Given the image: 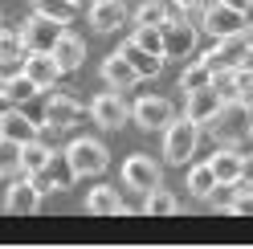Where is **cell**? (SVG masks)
<instances>
[{"label":"cell","instance_id":"1","mask_svg":"<svg viewBox=\"0 0 253 249\" xmlns=\"http://www.w3.org/2000/svg\"><path fill=\"white\" fill-rule=\"evenodd\" d=\"M209 131L216 143L225 147H241L253 139V98H225L220 111L209 119Z\"/></svg>","mask_w":253,"mask_h":249},{"label":"cell","instance_id":"2","mask_svg":"<svg viewBox=\"0 0 253 249\" xmlns=\"http://www.w3.org/2000/svg\"><path fill=\"white\" fill-rule=\"evenodd\" d=\"M196 143H200V123L192 119H171L164 127V160L168 164H188L196 155Z\"/></svg>","mask_w":253,"mask_h":249},{"label":"cell","instance_id":"3","mask_svg":"<svg viewBox=\"0 0 253 249\" xmlns=\"http://www.w3.org/2000/svg\"><path fill=\"white\" fill-rule=\"evenodd\" d=\"M123 184L131 192H151V188H160L164 184V167L160 160H151L147 151H135V155H126V164H123Z\"/></svg>","mask_w":253,"mask_h":249},{"label":"cell","instance_id":"4","mask_svg":"<svg viewBox=\"0 0 253 249\" xmlns=\"http://www.w3.org/2000/svg\"><path fill=\"white\" fill-rule=\"evenodd\" d=\"M66 155H70L78 176H102L106 164H110V151H106V143H98V139H74V143L66 147Z\"/></svg>","mask_w":253,"mask_h":249},{"label":"cell","instance_id":"5","mask_svg":"<svg viewBox=\"0 0 253 249\" xmlns=\"http://www.w3.org/2000/svg\"><path fill=\"white\" fill-rule=\"evenodd\" d=\"M196 33L200 29L192 25V21H184V17H168L164 25H160V37H164V61L168 57H188L196 49Z\"/></svg>","mask_w":253,"mask_h":249},{"label":"cell","instance_id":"6","mask_svg":"<svg viewBox=\"0 0 253 249\" xmlns=\"http://www.w3.org/2000/svg\"><path fill=\"white\" fill-rule=\"evenodd\" d=\"M253 57V45L245 33H233V37H216V45L209 53H204V61H209V70H233L241 66V61Z\"/></svg>","mask_w":253,"mask_h":249},{"label":"cell","instance_id":"7","mask_svg":"<svg viewBox=\"0 0 253 249\" xmlns=\"http://www.w3.org/2000/svg\"><path fill=\"white\" fill-rule=\"evenodd\" d=\"M131 119H135V127H143V131H164L168 123L176 119V106L168 98H160V94H143L131 106Z\"/></svg>","mask_w":253,"mask_h":249},{"label":"cell","instance_id":"8","mask_svg":"<svg viewBox=\"0 0 253 249\" xmlns=\"http://www.w3.org/2000/svg\"><path fill=\"white\" fill-rule=\"evenodd\" d=\"M74 180H78V172H74V164H70V155H66V151H53V155H49V164H45L41 172L33 176V184L41 188V196H45V192H66Z\"/></svg>","mask_w":253,"mask_h":249},{"label":"cell","instance_id":"9","mask_svg":"<svg viewBox=\"0 0 253 249\" xmlns=\"http://www.w3.org/2000/svg\"><path fill=\"white\" fill-rule=\"evenodd\" d=\"M61 29H66V25H57V21H49V17H41V12H33V17L21 25V41H25L29 53H49L53 41L61 37Z\"/></svg>","mask_w":253,"mask_h":249},{"label":"cell","instance_id":"10","mask_svg":"<svg viewBox=\"0 0 253 249\" xmlns=\"http://www.w3.org/2000/svg\"><path fill=\"white\" fill-rule=\"evenodd\" d=\"M200 29H209L212 37H233V33H245V12L241 8H229V4H212L209 0V8H204V17H200Z\"/></svg>","mask_w":253,"mask_h":249},{"label":"cell","instance_id":"11","mask_svg":"<svg viewBox=\"0 0 253 249\" xmlns=\"http://www.w3.org/2000/svg\"><path fill=\"white\" fill-rule=\"evenodd\" d=\"M82 119H86V111L78 106V98L70 94V90H53V98L45 102V123H49L53 131H70Z\"/></svg>","mask_w":253,"mask_h":249},{"label":"cell","instance_id":"12","mask_svg":"<svg viewBox=\"0 0 253 249\" xmlns=\"http://www.w3.org/2000/svg\"><path fill=\"white\" fill-rule=\"evenodd\" d=\"M90 119L98 123L102 131H119V127H126V119H131V106L123 102L119 90H110V94H98L90 102Z\"/></svg>","mask_w":253,"mask_h":249},{"label":"cell","instance_id":"13","mask_svg":"<svg viewBox=\"0 0 253 249\" xmlns=\"http://www.w3.org/2000/svg\"><path fill=\"white\" fill-rule=\"evenodd\" d=\"M4 208L17 216H29L41 208V188L33 184V176H12V184L4 188Z\"/></svg>","mask_w":253,"mask_h":249},{"label":"cell","instance_id":"14","mask_svg":"<svg viewBox=\"0 0 253 249\" xmlns=\"http://www.w3.org/2000/svg\"><path fill=\"white\" fill-rule=\"evenodd\" d=\"M53 61L61 66V74H74V70H82V61H86V41L70 33V29H61V37L53 41Z\"/></svg>","mask_w":253,"mask_h":249},{"label":"cell","instance_id":"15","mask_svg":"<svg viewBox=\"0 0 253 249\" xmlns=\"http://www.w3.org/2000/svg\"><path fill=\"white\" fill-rule=\"evenodd\" d=\"M126 4L123 0H94L90 4V29L94 33H115V29H123L126 25Z\"/></svg>","mask_w":253,"mask_h":249},{"label":"cell","instance_id":"16","mask_svg":"<svg viewBox=\"0 0 253 249\" xmlns=\"http://www.w3.org/2000/svg\"><path fill=\"white\" fill-rule=\"evenodd\" d=\"M21 74H29L37 82V90H53L61 82V66L53 61V53H25L21 61Z\"/></svg>","mask_w":253,"mask_h":249},{"label":"cell","instance_id":"17","mask_svg":"<svg viewBox=\"0 0 253 249\" xmlns=\"http://www.w3.org/2000/svg\"><path fill=\"white\" fill-rule=\"evenodd\" d=\"M220 98L216 90H212V82L209 86H200V90H188V106H184V115L192 119V123H200V127H209V119L220 111Z\"/></svg>","mask_w":253,"mask_h":249},{"label":"cell","instance_id":"18","mask_svg":"<svg viewBox=\"0 0 253 249\" xmlns=\"http://www.w3.org/2000/svg\"><path fill=\"white\" fill-rule=\"evenodd\" d=\"M86 208L94 216H123L126 212V200L119 188H110V184H98V188H90L86 192Z\"/></svg>","mask_w":253,"mask_h":249},{"label":"cell","instance_id":"19","mask_svg":"<svg viewBox=\"0 0 253 249\" xmlns=\"http://www.w3.org/2000/svg\"><path fill=\"white\" fill-rule=\"evenodd\" d=\"M209 167H212L216 184H237V180H241V167H245V155L237 151V147H225V143H220V151H212Z\"/></svg>","mask_w":253,"mask_h":249},{"label":"cell","instance_id":"20","mask_svg":"<svg viewBox=\"0 0 253 249\" xmlns=\"http://www.w3.org/2000/svg\"><path fill=\"white\" fill-rule=\"evenodd\" d=\"M119 53L135 66L139 78H160V74H164V57H160V53H151V49H143V45H135V41H123V45H119Z\"/></svg>","mask_w":253,"mask_h":249},{"label":"cell","instance_id":"21","mask_svg":"<svg viewBox=\"0 0 253 249\" xmlns=\"http://www.w3.org/2000/svg\"><path fill=\"white\" fill-rule=\"evenodd\" d=\"M102 82H106L110 90H119V94H123V90H131V86L139 82V74H135V66H131L123 53H110V57L102 61Z\"/></svg>","mask_w":253,"mask_h":249},{"label":"cell","instance_id":"22","mask_svg":"<svg viewBox=\"0 0 253 249\" xmlns=\"http://www.w3.org/2000/svg\"><path fill=\"white\" fill-rule=\"evenodd\" d=\"M0 135H4V139H17V143H25V139H33V135H37V123L29 119L21 106H8V111L0 115Z\"/></svg>","mask_w":253,"mask_h":249},{"label":"cell","instance_id":"23","mask_svg":"<svg viewBox=\"0 0 253 249\" xmlns=\"http://www.w3.org/2000/svg\"><path fill=\"white\" fill-rule=\"evenodd\" d=\"M49 155H53V147L45 143L41 135H33V139H25L21 143V172L25 176H37L45 164H49Z\"/></svg>","mask_w":253,"mask_h":249},{"label":"cell","instance_id":"24","mask_svg":"<svg viewBox=\"0 0 253 249\" xmlns=\"http://www.w3.org/2000/svg\"><path fill=\"white\" fill-rule=\"evenodd\" d=\"M37 94H41V90H37V82H33L29 74L17 70V74H8V78H4V98H8L12 106H25L29 98H37Z\"/></svg>","mask_w":253,"mask_h":249},{"label":"cell","instance_id":"25","mask_svg":"<svg viewBox=\"0 0 253 249\" xmlns=\"http://www.w3.org/2000/svg\"><path fill=\"white\" fill-rule=\"evenodd\" d=\"M143 212H151V216H176L180 212V200H176V192H168L160 184V188H151L143 196Z\"/></svg>","mask_w":253,"mask_h":249},{"label":"cell","instance_id":"26","mask_svg":"<svg viewBox=\"0 0 253 249\" xmlns=\"http://www.w3.org/2000/svg\"><path fill=\"white\" fill-rule=\"evenodd\" d=\"M33 12H41V17H49L57 25H70L78 17V4L74 0H33Z\"/></svg>","mask_w":253,"mask_h":249},{"label":"cell","instance_id":"27","mask_svg":"<svg viewBox=\"0 0 253 249\" xmlns=\"http://www.w3.org/2000/svg\"><path fill=\"white\" fill-rule=\"evenodd\" d=\"M216 188V176H212V167H209V160L204 164H196L192 172H188V192H192L196 200H209V192Z\"/></svg>","mask_w":253,"mask_h":249},{"label":"cell","instance_id":"28","mask_svg":"<svg viewBox=\"0 0 253 249\" xmlns=\"http://www.w3.org/2000/svg\"><path fill=\"white\" fill-rule=\"evenodd\" d=\"M168 17H171V8L164 4V0H143V4L135 8V25H151V29H160Z\"/></svg>","mask_w":253,"mask_h":249},{"label":"cell","instance_id":"29","mask_svg":"<svg viewBox=\"0 0 253 249\" xmlns=\"http://www.w3.org/2000/svg\"><path fill=\"white\" fill-rule=\"evenodd\" d=\"M0 176H25L21 172V143L0 135Z\"/></svg>","mask_w":253,"mask_h":249},{"label":"cell","instance_id":"30","mask_svg":"<svg viewBox=\"0 0 253 249\" xmlns=\"http://www.w3.org/2000/svg\"><path fill=\"white\" fill-rule=\"evenodd\" d=\"M212 82V70H209V61H192V66H184V74H180V90L188 94V90H200V86H209Z\"/></svg>","mask_w":253,"mask_h":249},{"label":"cell","instance_id":"31","mask_svg":"<svg viewBox=\"0 0 253 249\" xmlns=\"http://www.w3.org/2000/svg\"><path fill=\"white\" fill-rule=\"evenodd\" d=\"M131 41L164 57V37H160V29H151V25H135V37H131Z\"/></svg>","mask_w":253,"mask_h":249},{"label":"cell","instance_id":"32","mask_svg":"<svg viewBox=\"0 0 253 249\" xmlns=\"http://www.w3.org/2000/svg\"><path fill=\"white\" fill-rule=\"evenodd\" d=\"M204 8H209V0H171V12L184 17V21H192V25H200Z\"/></svg>","mask_w":253,"mask_h":249},{"label":"cell","instance_id":"33","mask_svg":"<svg viewBox=\"0 0 253 249\" xmlns=\"http://www.w3.org/2000/svg\"><path fill=\"white\" fill-rule=\"evenodd\" d=\"M233 86H237V98H253V66L249 61L233 66Z\"/></svg>","mask_w":253,"mask_h":249},{"label":"cell","instance_id":"34","mask_svg":"<svg viewBox=\"0 0 253 249\" xmlns=\"http://www.w3.org/2000/svg\"><path fill=\"white\" fill-rule=\"evenodd\" d=\"M233 196H237V184H216V188L209 192V205H212V208H220V212H229Z\"/></svg>","mask_w":253,"mask_h":249},{"label":"cell","instance_id":"35","mask_svg":"<svg viewBox=\"0 0 253 249\" xmlns=\"http://www.w3.org/2000/svg\"><path fill=\"white\" fill-rule=\"evenodd\" d=\"M229 212H237V216H253V188H241V184H237V196H233Z\"/></svg>","mask_w":253,"mask_h":249},{"label":"cell","instance_id":"36","mask_svg":"<svg viewBox=\"0 0 253 249\" xmlns=\"http://www.w3.org/2000/svg\"><path fill=\"white\" fill-rule=\"evenodd\" d=\"M220 4H229V8H241V12H249V4H253V0H220Z\"/></svg>","mask_w":253,"mask_h":249},{"label":"cell","instance_id":"37","mask_svg":"<svg viewBox=\"0 0 253 249\" xmlns=\"http://www.w3.org/2000/svg\"><path fill=\"white\" fill-rule=\"evenodd\" d=\"M0 94H4V74H0Z\"/></svg>","mask_w":253,"mask_h":249},{"label":"cell","instance_id":"38","mask_svg":"<svg viewBox=\"0 0 253 249\" xmlns=\"http://www.w3.org/2000/svg\"><path fill=\"white\" fill-rule=\"evenodd\" d=\"M74 4H78V0H74Z\"/></svg>","mask_w":253,"mask_h":249}]
</instances>
